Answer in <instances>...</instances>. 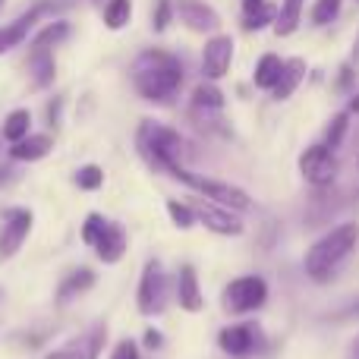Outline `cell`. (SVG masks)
<instances>
[{
    "label": "cell",
    "mask_w": 359,
    "mask_h": 359,
    "mask_svg": "<svg viewBox=\"0 0 359 359\" xmlns=\"http://www.w3.org/2000/svg\"><path fill=\"white\" fill-rule=\"evenodd\" d=\"M50 149H54V136H48V133H29L25 139H19V142L10 145V158H13V161L32 164V161L48 158Z\"/></svg>",
    "instance_id": "15"
},
{
    "label": "cell",
    "mask_w": 359,
    "mask_h": 359,
    "mask_svg": "<svg viewBox=\"0 0 359 359\" xmlns=\"http://www.w3.org/2000/svg\"><path fill=\"white\" fill-rule=\"evenodd\" d=\"M347 130H350V114L331 117L328 130H325V145H328V149H337V145L344 142V136H347Z\"/></svg>",
    "instance_id": "31"
},
{
    "label": "cell",
    "mask_w": 359,
    "mask_h": 359,
    "mask_svg": "<svg viewBox=\"0 0 359 359\" xmlns=\"http://www.w3.org/2000/svg\"><path fill=\"white\" fill-rule=\"evenodd\" d=\"M268 303V280L262 274H243L230 280L221 293V306L227 316H249Z\"/></svg>",
    "instance_id": "6"
},
{
    "label": "cell",
    "mask_w": 359,
    "mask_h": 359,
    "mask_svg": "<svg viewBox=\"0 0 359 359\" xmlns=\"http://www.w3.org/2000/svg\"><path fill=\"white\" fill-rule=\"evenodd\" d=\"M170 177H177L180 183L189 186V189H196L198 196H205L208 202L224 205V208L236 211V215H246V211H252V196H249L246 189H240V186L227 183V180L205 177V174H192V170H186L183 164L170 170Z\"/></svg>",
    "instance_id": "3"
},
{
    "label": "cell",
    "mask_w": 359,
    "mask_h": 359,
    "mask_svg": "<svg viewBox=\"0 0 359 359\" xmlns=\"http://www.w3.org/2000/svg\"><path fill=\"white\" fill-rule=\"evenodd\" d=\"M32 133V114L25 111V107H16V111L6 114L4 126H0V136H4V142H19V139H25Z\"/></svg>",
    "instance_id": "21"
},
{
    "label": "cell",
    "mask_w": 359,
    "mask_h": 359,
    "mask_svg": "<svg viewBox=\"0 0 359 359\" xmlns=\"http://www.w3.org/2000/svg\"><path fill=\"white\" fill-rule=\"evenodd\" d=\"M174 297V284H170L168 268L158 259H151L149 265L142 268V278H139V290H136V306L142 316H164L168 312V303Z\"/></svg>",
    "instance_id": "5"
},
{
    "label": "cell",
    "mask_w": 359,
    "mask_h": 359,
    "mask_svg": "<svg viewBox=\"0 0 359 359\" xmlns=\"http://www.w3.org/2000/svg\"><path fill=\"white\" fill-rule=\"evenodd\" d=\"M133 82L145 101L168 104L183 86V63L168 50H142L133 63Z\"/></svg>",
    "instance_id": "1"
},
{
    "label": "cell",
    "mask_w": 359,
    "mask_h": 359,
    "mask_svg": "<svg viewBox=\"0 0 359 359\" xmlns=\"http://www.w3.org/2000/svg\"><path fill=\"white\" fill-rule=\"evenodd\" d=\"M88 287H95V271L92 268H76V271H69L67 278L60 280V287H57V303H69L73 297L86 293Z\"/></svg>",
    "instance_id": "19"
},
{
    "label": "cell",
    "mask_w": 359,
    "mask_h": 359,
    "mask_svg": "<svg viewBox=\"0 0 359 359\" xmlns=\"http://www.w3.org/2000/svg\"><path fill=\"white\" fill-rule=\"evenodd\" d=\"M174 0H158L155 13H151V29L155 32H168V25L174 22Z\"/></svg>",
    "instance_id": "33"
},
{
    "label": "cell",
    "mask_w": 359,
    "mask_h": 359,
    "mask_svg": "<svg viewBox=\"0 0 359 359\" xmlns=\"http://www.w3.org/2000/svg\"><path fill=\"white\" fill-rule=\"evenodd\" d=\"M356 350H359V344H356Z\"/></svg>",
    "instance_id": "42"
},
{
    "label": "cell",
    "mask_w": 359,
    "mask_h": 359,
    "mask_svg": "<svg viewBox=\"0 0 359 359\" xmlns=\"http://www.w3.org/2000/svg\"><path fill=\"white\" fill-rule=\"evenodd\" d=\"M303 6H306V0H280L278 19H274V32H278V35H293L299 25V16H303Z\"/></svg>",
    "instance_id": "22"
},
{
    "label": "cell",
    "mask_w": 359,
    "mask_h": 359,
    "mask_svg": "<svg viewBox=\"0 0 359 359\" xmlns=\"http://www.w3.org/2000/svg\"><path fill=\"white\" fill-rule=\"evenodd\" d=\"M29 69H32V79H35L38 88H48L57 76V60H54V50L50 48H32L29 54Z\"/></svg>",
    "instance_id": "18"
},
{
    "label": "cell",
    "mask_w": 359,
    "mask_h": 359,
    "mask_svg": "<svg viewBox=\"0 0 359 359\" xmlns=\"http://www.w3.org/2000/svg\"><path fill=\"white\" fill-rule=\"evenodd\" d=\"M217 347L227 356H249L262 347V328L252 322L227 325V328L217 331Z\"/></svg>",
    "instance_id": "9"
},
{
    "label": "cell",
    "mask_w": 359,
    "mask_h": 359,
    "mask_svg": "<svg viewBox=\"0 0 359 359\" xmlns=\"http://www.w3.org/2000/svg\"><path fill=\"white\" fill-rule=\"evenodd\" d=\"M104 227H107V217L104 215H88L86 224H82V243L92 249L95 243H98V236L104 233Z\"/></svg>",
    "instance_id": "32"
},
{
    "label": "cell",
    "mask_w": 359,
    "mask_h": 359,
    "mask_svg": "<svg viewBox=\"0 0 359 359\" xmlns=\"http://www.w3.org/2000/svg\"><path fill=\"white\" fill-rule=\"evenodd\" d=\"M356 240H359V224L347 221V224L331 227L322 240H316L309 249H306V259H303L306 274L316 280H328L331 274H334V268L353 252Z\"/></svg>",
    "instance_id": "2"
},
{
    "label": "cell",
    "mask_w": 359,
    "mask_h": 359,
    "mask_svg": "<svg viewBox=\"0 0 359 359\" xmlns=\"http://www.w3.org/2000/svg\"><path fill=\"white\" fill-rule=\"evenodd\" d=\"M350 82H353V69L344 67L341 69V88H350Z\"/></svg>",
    "instance_id": "39"
},
{
    "label": "cell",
    "mask_w": 359,
    "mask_h": 359,
    "mask_svg": "<svg viewBox=\"0 0 359 359\" xmlns=\"http://www.w3.org/2000/svg\"><path fill=\"white\" fill-rule=\"evenodd\" d=\"M16 180V170L10 168V164H0V189H4L6 183H13Z\"/></svg>",
    "instance_id": "36"
},
{
    "label": "cell",
    "mask_w": 359,
    "mask_h": 359,
    "mask_svg": "<svg viewBox=\"0 0 359 359\" xmlns=\"http://www.w3.org/2000/svg\"><path fill=\"white\" fill-rule=\"evenodd\" d=\"M111 359H139V344L126 337V341H120L117 347L111 350Z\"/></svg>",
    "instance_id": "34"
},
{
    "label": "cell",
    "mask_w": 359,
    "mask_h": 359,
    "mask_svg": "<svg viewBox=\"0 0 359 359\" xmlns=\"http://www.w3.org/2000/svg\"><path fill=\"white\" fill-rule=\"evenodd\" d=\"M174 293H177V303L183 306L186 312H198L205 306V297H202V287H198V274H196V268L192 265H183L177 271V287H174Z\"/></svg>",
    "instance_id": "16"
},
{
    "label": "cell",
    "mask_w": 359,
    "mask_h": 359,
    "mask_svg": "<svg viewBox=\"0 0 359 359\" xmlns=\"http://www.w3.org/2000/svg\"><path fill=\"white\" fill-rule=\"evenodd\" d=\"M168 217H170V224L180 227V230H189L192 224H198L196 208L186 205V202H180V198H168Z\"/></svg>",
    "instance_id": "27"
},
{
    "label": "cell",
    "mask_w": 359,
    "mask_h": 359,
    "mask_svg": "<svg viewBox=\"0 0 359 359\" xmlns=\"http://www.w3.org/2000/svg\"><path fill=\"white\" fill-rule=\"evenodd\" d=\"M139 151L149 158L155 168L161 170H174L180 168V158H183V139H180L177 130L164 123H155V120H145L139 126Z\"/></svg>",
    "instance_id": "4"
},
{
    "label": "cell",
    "mask_w": 359,
    "mask_h": 359,
    "mask_svg": "<svg viewBox=\"0 0 359 359\" xmlns=\"http://www.w3.org/2000/svg\"><path fill=\"white\" fill-rule=\"evenodd\" d=\"M76 186H79L82 192H98L101 186H104V170H101L98 164H86V168L76 170Z\"/></svg>",
    "instance_id": "29"
},
{
    "label": "cell",
    "mask_w": 359,
    "mask_h": 359,
    "mask_svg": "<svg viewBox=\"0 0 359 359\" xmlns=\"http://www.w3.org/2000/svg\"><path fill=\"white\" fill-rule=\"evenodd\" d=\"M48 10V6H32L29 13H22L19 19H13V22H6V25H0V54H10L13 48H19V44L29 38V32H32V25L38 22V16Z\"/></svg>",
    "instance_id": "14"
},
{
    "label": "cell",
    "mask_w": 359,
    "mask_h": 359,
    "mask_svg": "<svg viewBox=\"0 0 359 359\" xmlns=\"http://www.w3.org/2000/svg\"><path fill=\"white\" fill-rule=\"evenodd\" d=\"M67 38H69V25L63 22V19H57V22H48L41 32H38L32 48H57V44L67 41Z\"/></svg>",
    "instance_id": "26"
},
{
    "label": "cell",
    "mask_w": 359,
    "mask_h": 359,
    "mask_svg": "<svg viewBox=\"0 0 359 359\" xmlns=\"http://www.w3.org/2000/svg\"><path fill=\"white\" fill-rule=\"evenodd\" d=\"M299 174H303L306 183H312V186H328V183H334V177H337L334 149H328L325 142L309 145V149L299 155Z\"/></svg>",
    "instance_id": "8"
},
{
    "label": "cell",
    "mask_w": 359,
    "mask_h": 359,
    "mask_svg": "<svg viewBox=\"0 0 359 359\" xmlns=\"http://www.w3.org/2000/svg\"><path fill=\"white\" fill-rule=\"evenodd\" d=\"M126 246H130V236H126V227L123 224H114L107 221L104 233L98 236V243H95V255H98L104 265H117L120 259L126 255Z\"/></svg>",
    "instance_id": "13"
},
{
    "label": "cell",
    "mask_w": 359,
    "mask_h": 359,
    "mask_svg": "<svg viewBox=\"0 0 359 359\" xmlns=\"http://www.w3.org/2000/svg\"><path fill=\"white\" fill-rule=\"evenodd\" d=\"M104 334H107V328L98 322L86 337H79V341H76V359H98L101 344H104Z\"/></svg>",
    "instance_id": "25"
},
{
    "label": "cell",
    "mask_w": 359,
    "mask_h": 359,
    "mask_svg": "<svg viewBox=\"0 0 359 359\" xmlns=\"http://www.w3.org/2000/svg\"><path fill=\"white\" fill-rule=\"evenodd\" d=\"M192 107L196 111H224V92L215 82H198L192 88Z\"/></svg>",
    "instance_id": "23"
},
{
    "label": "cell",
    "mask_w": 359,
    "mask_h": 359,
    "mask_svg": "<svg viewBox=\"0 0 359 359\" xmlns=\"http://www.w3.org/2000/svg\"><path fill=\"white\" fill-rule=\"evenodd\" d=\"M233 63V38L230 35H211L202 48V73L208 82H217L230 73Z\"/></svg>",
    "instance_id": "11"
},
{
    "label": "cell",
    "mask_w": 359,
    "mask_h": 359,
    "mask_svg": "<svg viewBox=\"0 0 359 359\" xmlns=\"http://www.w3.org/2000/svg\"><path fill=\"white\" fill-rule=\"evenodd\" d=\"M133 19V0H107L104 4V25L111 32L126 29Z\"/></svg>",
    "instance_id": "24"
},
{
    "label": "cell",
    "mask_w": 359,
    "mask_h": 359,
    "mask_svg": "<svg viewBox=\"0 0 359 359\" xmlns=\"http://www.w3.org/2000/svg\"><path fill=\"white\" fill-rule=\"evenodd\" d=\"M344 10V0H316L312 4V25H331Z\"/></svg>",
    "instance_id": "28"
},
{
    "label": "cell",
    "mask_w": 359,
    "mask_h": 359,
    "mask_svg": "<svg viewBox=\"0 0 359 359\" xmlns=\"http://www.w3.org/2000/svg\"><path fill=\"white\" fill-rule=\"evenodd\" d=\"M57 117H60V101H50L48 104V120L50 123H57Z\"/></svg>",
    "instance_id": "37"
},
{
    "label": "cell",
    "mask_w": 359,
    "mask_h": 359,
    "mask_svg": "<svg viewBox=\"0 0 359 359\" xmlns=\"http://www.w3.org/2000/svg\"><path fill=\"white\" fill-rule=\"evenodd\" d=\"M278 19V10L274 6H259V10H252V13H246V19H243V29L246 32H259V29H268V25Z\"/></svg>",
    "instance_id": "30"
},
{
    "label": "cell",
    "mask_w": 359,
    "mask_h": 359,
    "mask_svg": "<svg viewBox=\"0 0 359 359\" xmlns=\"http://www.w3.org/2000/svg\"><path fill=\"white\" fill-rule=\"evenodd\" d=\"M350 114H359V92L353 95V101H350Z\"/></svg>",
    "instance_id": "40"
},
{
    "label": "cell",
    "mask_w": 359,
    "mask_h": 359,
    "mask_svg": "<svg viewBox=\"0 0 359 359\" xmlns=\"http://www.w3.org/2000/svg\"><path fill=\"white\" fill-rule=\"evenodd\" d=\"M303 79H306V60L303 57H290V60H284V69H280L278 86L271 88V98L274 101L293 98V92L303 86Z\"/></svg>",
    "instance_id": "17"
},
{
    "label": "cell",
    "mask_w": 359,
    "mask_h": 359,
    "mask_svg": "<svg viewBox=\"0 0 359 359\" xmlns=\"http://www.w3.org/2000/svg\"><path fill=\"white\" fill-rule=\"evenodd\" d=\"M196 208V217L198 224L211 230L217 236H240L243 233V217L236 211L224 208V205H215V202H205V205H192Z\"/></svg>",
    "instance_id": "12"
},
{
    "label": "cell",
    "mask_w": 359,
    "mask_h": 359,
    "mask_svg": "<svg viewBox=\"0 0 359 359\" xmlns=\"http://www.w3.org/2000/svg\"><path fill=\"white\" fill-rule=\"evenodd\" d=\"M142 344H145L149 350H161V347H164V334H161L158 328H149V331L142 334Z\"/></svg>",
    "instance_id": "35"
},
{
    "label": "cell",
    "mask_w": 359,
    "mask_h": 359,
    "mask_svg": "<svg viewBox=\"0 0 359 359\" xmlns=\"http://www.w3.org/2000/svg\"><path fill=\"white\" fill-rule=\"evenodd\" d=\"M280 69H284V60L278 54H262L259 63H255V73H252V82L265 92H271L280 79Z\"/></svg>",
    "instance_id": "20"
},
{
    "label": "cell",
    "mask_w": 359,
    "mask_h": 359,
    "mask_svg": "<svg viewBox=\"0 0 359 359\" xmlns=\"http://www.w3.org/2000/svg\"><path fill=\"white\" fill-rule=\"evenodd\" d=\"M174 13L186 29L198 32V35H205V32L217 35V29H221L217 10L211 4H205V0H174Z\"/></svg>",
    "instance_id": "10"
},
{
    "label": "cell",
    "mask_w": 359,
    "mask_h": 359,
    "mask_svg": "<svg viewBox=\"0 0 359 359\" xmlns=\"http://www.w3.org/2000/svg\"><path fill=\"white\" fill-rule=\"evenodd\" d=\"M0 145H4V136H0Z\"/></svg>",
    "instance_id": "41"
},
{
    "label": "cell",
    "mask_w": 359,
    "mask_h": 359,
    "mask_svg": "<svg viewBox=\"0 0 359 359\" xmlns=\"http://www.w3.org/2000/svg\"><path fill=\"white\" fill-rule=\"evenodd\" d=\"M268 0H243V13H252V10H259V6H265Z\"/></svg>",
    "instance_id": "38"
},
{
    "label": "cell",
    "mask_w": 359,
    "mask_h": 359,
    "mask_svg": "<svg viewBox=\"0 0 359 359\" xmlns=\"http://www.w3.org/2000/svg\"><path fill=\"white\" fill-rule=\"evenodd\" d=\"M0 4H4V0H0Z\"/></svg>",
    "instance_id": "43"
},
{
    "label": "cell",
    "mask_w": 359,
    "mask_h": 359,
    "mask_svg": "<svg viewBox=\"0 0 359 359\" xmlns=\"http://www.w3.org/2000/svg\"><path fill=\"white\" fill-rule=\"evenodd\" d=\"M4 227H0V262L13 259L22 249V243L29 240L32 227H35V215L29 208H6L0 211Z\"/></svg>",
    "instance_id": "7"
}]
</instances>
